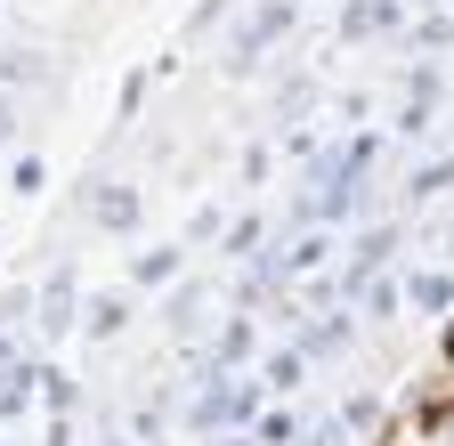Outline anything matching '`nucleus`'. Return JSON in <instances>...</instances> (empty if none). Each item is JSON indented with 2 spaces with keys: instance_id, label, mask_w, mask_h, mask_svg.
I'll use <instances>...</instances> for the list:
<instances>
[{
  "instance_id": "obj_1",
  "label": "nucleus",
  "mask_w": 454,
  "mask_h": 446,
  "mask_svg": "<svg viewBox=\"0 0 454 446\" xmlns=\"http://www.w3.org/2000/svg\"><path fill=\"white\" fill-rule=\"evenodd\" d=\"M446 357H454V325H446Z\"/></svg>"
}]
</instances>
